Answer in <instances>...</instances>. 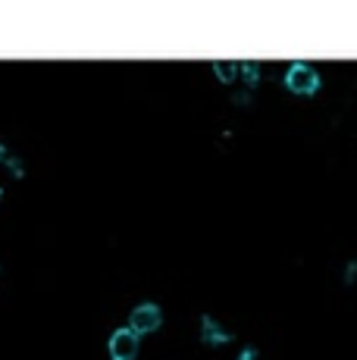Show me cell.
Returning a JSON list of instances; mask_svg holds the SVG:
<instances>
[{
  "label": "cell",
  "instance_id": "1",
  "mask_svg": "<svg viewBox=\"0 0 357 360\" xmlns=\"http://www.w3.org/2000/svg\"><path fill=\"white\" fill-rule=\"evenodd\" d=\"M285 88L291 94H317L320 91V75L307 63H291L289 73H285Z\"/></svg>",
  "mask_w": 357,
  "mask_h": 360
},
{
  "label": "cell",
  "instance_id": "2",
  "mask_svg": "<svg viewBox=\"0 0 357 360\" xmlns=\"http://www.w3.org/2000/svg\"><path fill=\"white\" fill-rule=\"evenodd\" d=\"M160 323H163V313H160L157 304H138V307L132 310V316H129V329L138 338L148 335V332H157Z\"/></svg>",
  "mask_w": 357,
  "mask_h": 360
},
{
  "label": "cell",
  "instance_id": "3",
  "mask_svg": "<svg viewBox=\"0 0 357 360\" xmlns=\"http://www.w3.org/2000/svg\"><path fill=\"white\" fill-rule=\"evenodd\" d=\"M138 354V335L132 329H116L110 335V357L113 360H135Z\"/></svg>",
  "mask_w": 357,
  "mask_h": 360
},
{
  "label": "cell",
  "instance_id": "4",
  "mask_svg": "<svg viewBox=\"0 0 357 360\" xmlns=\"http://www.w3.org/2000/svg\"><path fill=\"white\" fill-rule=\"evenodd\" d=\"M201 326H204V329H201V338H204V342H210V345H226V342L232 338L229 332L223 329V326L216 323L213 316H201Z\"/></svg>",
  "mask_w": 357,
  "mask_h": 360
},
{
  "label": "cell",
  "instance_id": "5",
  "mask_svg": "<svg viewBox=\"0 0 357 360\" xmlns=\"http://www.w3.org/2000/svg\"><path fill=\"white\" fill-rule=\"evenodd\" d=\"M213 73H216V79L220 81H235L238 79V73H241V63H235V60H213Z\"/></svg>",
  "mask_w": 357,
  "mask_h": 360
},
{
  "label": "cell",
  "instance_id": "6",
  "mask_svg": "<svg viewBox=\"0 0 357 360\" xmlns=\"http://www.w3.org/2000/svg\"><path fill=\"white\" fill-rule=\"evenodd\" d=\"M241 75H245L248 85H257V81H261V69H257V63H241Z\"/></svg>",
  "mask_w": 357,
  "mask_h": 360
},
{
  "label": "cell",
  "instance_id": "7",
  "mask_svg": "<svg viewBox=\"0 0 357 360\" xmlns=\"http://www.w3.org/2000/svg\"><path fill=\"white\" fill-rule=\"evenodd\" d=\"M238 360H257V351H254V348H245V351L238 354Z\"/></svg>",
  "mask_w": 357,
  "mask_h": 360
},
{
  "label": "cell",
  "instance_id": "8",
  "mask_svg": "<svg viewBox=\"0 0 357 360\" xmlns=\"http://www.w3.org/2000/svg\"><path fill=\"white\" fill-rule=\"evenodd\" d=\"M354 276H357V263H351L348 266V279H345V282H354Z\"/></svg>",
  "mask_w": 357,
  "mask_h": 360
},
{
  "label": "cell",
  "instance_id": "9",
  "mask_svg": "<svg viewBox=\"0 0 357 360\" xmlns=\"http://www.w3.org/2000/svg\"><path fill=\"white\" fill-rule=\"evenodd\" d=\"M0 160H10V154H7V147L0 144Z\"/></svg>",
  "mask_w": 357,
  "mask_h": 360
},
{
  "label": "cell",
  "instance_id": "10",
  "mask_svg": "<svg viewBox=\"0 0 357 360\" xmlns=\"http://www.w3.org/2000/svg\"><path fill=\"white\" fill-rule=\"evenodd\" d=\"M0 198H3V192H0Z\"/></svg>",
  "mask_w": 357,
  "mask_h": 360
}]
</instances>
